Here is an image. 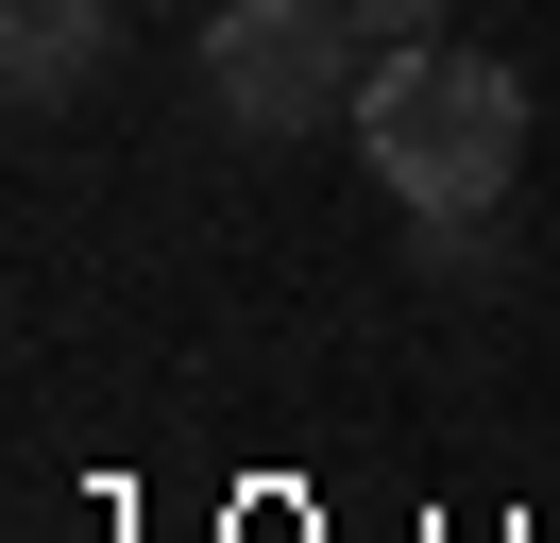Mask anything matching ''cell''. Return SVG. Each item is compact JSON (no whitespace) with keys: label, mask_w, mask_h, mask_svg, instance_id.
I'll list each match as a JSON object with an SVG mask.
<instances>
[{"label":"cell","mask_w":560,"mask_h":543,"mask_svg":"<svg viewBox=\"0 0 560 543\" xmlns=\"http://www.w3.org/2000/svg\"><path fill=\"white\" fill-rule=\"evenodd\" d=\"M137 18H171V0H137Z\"/></svg>","instance_id":"8992f818"},{"label":"cell","mask_w":560,"mask_h":543,"mask_svg":"<svg viewBox=\"0 0 560 543\" xmlns=\"http://www.w3.org/2000/svg\"><path fill=\"white\" fill-rule=\"evenodd\" d=\"M408 272H424V289H458V305H476V289H510V204H458V221H408Z\"/></svg>","instance_id":"277c9868"},{"label":"cell","mask_w":560,"mask_h":543,"mask_svg":"<svg viewBox=\"0 0 560 543\" xmlns=\"http://www.w3.org/2000/svg\"><path fill=\"white\" fill-rule=\"evenodd\" d=\"M357 68H374L357 0H221V18H205V102L255 136V153L357 119Z\"/></svg>","instance_id":"7a4b0ae2"},{"label":"cell","mask_w":560,"mask_h":543,"mask_svg":"<svg viewBox=\"0 0 560 543\" xmlns=\"http://www.w3.org/2000/svg\"><path fill=\"white\" fill-rule=\"evenodd\" d=\"M119 18H137V0H0V85L35 102V119L85 102V85L119 68Z\"/></svg>","instance_id":"3957f363"},{"label":"cell","mask_w":560,"mask_h":543,"mask_svg":"<svg viewBox=\"0 0 560 543\" xmlns=\"http://www.w3.org/2000/svg\"><path fill=\"white\" fill-rule=\"evenodd\" d=\"M458 18V0H357V34H374V51H390V34H442Z\"/></svg>","instance_id":"5b68a950"},{"label":"cell","mask_w":560,"mask_h":543,"mask_svg":"<svg viewBox=\"0 0 560 543\" xmlns=\"http://www.w3.org/2000/svg\"><path fill=\"white\" fill-rule=\"evenodd\" d=\"M357 153H374V187L408 204V221L510 204V170H526V85H510L492 51H458V34H390V51L357 68Z\"/></svg>","instance_id":"6da1fadb"}]
</instances>
